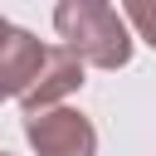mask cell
Returning a JSON list of instances; mask_svg holds the SVG:
<instances>
[{"label":"cell","mask_w":156,"mask_h":156,"mask_svg":"<svg viewBox=\"0 0 156 156\" xmlns=\"http://www.w3.org/2000/svg\"><path fill=\"white\" fill-rule=\"evenodd\" d=\"M44 54H49V44H39L29 29H20L0 15V102L24 98V88L34 83L39 63H44Z\"/></svg>","instance_id":"3"},{"label":"cell","mask_w":156,"mask_h":156,"mask_svg":"<svg viewBox=\"0 0 156 156\" xmlns=\"http://www.w3.org/2000/svg\"><path fill=\"white\" fill-rule=\"evenodd\" d=\"M78 88H83V58L58 44V49L44 54V63H39L34 83L24 88L20 107H24V117H29V112H49V107H58L68 93H78Z\"/></svg>","instance_id":"4"},{"label":"cell","mask_w":156,"mask_h":156,"mask_svg":"<svg viewBox=\"0 0 156 156\" xmlns=\"http://www.w3.org/2000/svg\"><path fill=\"white\" fill-rule=\"evenodd\" d=\"M0 156H10V151H0Z\"/></svg>","instance_id":"6"},{"label":"cell","mask_w":156,"mask_h":156,"mask_svg":"<svg viewBox=\"0 0 156 156\" xmlns=\"http://www.w3.org/2000/svg\"><path fill=\"white\" fill-rule=\"evenodd\" d=\"M122 20H127V29H136L156 49V0H127L122 5Z\"/></svg>","instance_id":"5"},{"label":"cell","mask_w":156,"mask_h":156,"mask_svg":"<svg viewBox=\"0 0 156 156\" xmlns=\"http://www.w3.org/2000/svg\"><path fill=\"white\" fill-rule=\"evenodd\" d=\"M24 141L34 156H98V127L78 107H49L24 117Z\"/></svg>","instance_id":"2"},{"label":"cell","mask_w":156,"mask_h":156,"mask_svg":"<svg viewBox=\"0 0 156 156\" xmlns=\"http://www.w3.org/2000/svg\"><path fill=\"white\" fill-rule=\"evenodd\" d=\"M54 29H58L63 49L93 68H122L132 58V29H127L122 10H112L102 0H63L54 10Z\"/></svg>","instance_id":"1"}]
</instances>
